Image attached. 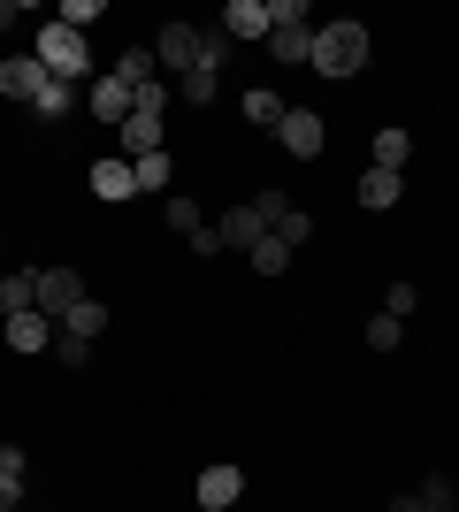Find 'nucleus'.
<instances>
[{"instance_id":"obj_1","label":"nucleus","mask_w":459,"mask_h":512,"mask_svg":"<svg viewBox=\"0 0 459 512\" xmlns=\"http://www.w3.org/2000/svg\"><path fill=\"white\" fill-rule=\"evenodd\" d=\"M368 54H375L368 23H360V16H337V23H314V54H306V62L322 69L329 85H352V77L368 69Z\"/></svg>"},{"instance_id":"obj_2","label":"nucleus","mask_w":459,"mask_h":512,"mask_svg":"<svg viewBox=\"0 0 459 512\" xmlns=\"http://www.w3.org/2000/svg\"><path fill=\"white\" fill-rule=\"evenodd\" d=\"M39 69H46V77H62V85H92V77H100L85 31H69V23H39Z\"/></svg>"},{"instance_id":"obj_3","label":"nucleus","mask_w":459,"mask_h":512,"mask_svg":"<svg viewBox=\"0 0 459 512\" xmlns=\"http://www.w3.org/2000/svg\"><path fill=\"white\" fill-rule=\"evenodd\" d=\"M268 54L284 69L314 54V8L306 0H268Z\"/></svg>"},{"instance_id":"obj_4","label":"nucleus","mask_w":459,"mask_h":512,"mask_svg":"<svg viewBox=\"0 0 459 512\" xmlns=\"http://www.w3.org/2000/svg\"><path fill=\"white\" fill-rule=\"evenodd\" d=\"M85 299H92V291H85V276H77V268H39V314H46V321H69Z\"/></svg>"},{"instance_id":"obj_5","label":"nucleus","mask_w":459,"mask_h":512,"mask_svg":"<svg viewBox=\"0 0 459 512\" xmlns=\"http://www.w3.org/2000/svg\"><path fill=\"white\" fill-rule=\"evenodd\" d=\"M153 62L169 69V77H192V69H199V23H161V39H153Z\"/></svg>"},{"instance_id":"obj_6","label":"nucleus","mask_w":459,"mask_h":512,"mask_svg":"<svg viewBox=\"0 0 459 512\" xmlns=\"http://www.w3.org/2000/svg\"><path fill=\"white\" fill-rule=\"evenodd\" d=\"M322 115H314V107H284V123H276V146L291 153V161H314V153H322Z\"/></svg>"},{"instance_id":"obj_7","label":"nucleus","mask_w":459,"mask_h":512,"mask_svg":"<svg viewBox=\"0 0 459 512\" xmlns=\"http://www.w3.org/2000/svg\"><path fill=\"white\" fill-rule=\"evenodd\" d=\"M131 100H138V92L123 85L115 69H108V77H92V85H85V107H92V115H100V123H108V130H123V123H131Z\"/></svg>"},{"instance_id":"obj_8","label":"nucleus","mask_w":459,"mask_h":512,"mask_svg":"<svg viewBox=\"0 0 459 512\" xmlns=\"http://www.w3.org/2000/svg\"><path fill=\"white\" fill-rule=\"evenodd\" d=\"M54 85L39 69V54H16V62H0V100H23V107H39V92Z\"/></svg>"},{"instance_id":"obj_9","label":"nucleus","mask_w":459,"mask_h":512,"mask_svg":"<svg viewBox=\"0 0 459 512\" xmlns=\"http://www.w3.org/2000/svg\"><path fill=\"white\" fill-rule=\"evenodd\" d=\"M0 337H8V352H46V344L62 337V321H46L39 306H31V314H8V321H0Z\"/></svg>"},{"instance_id":"obj_10","label":"nucleus","mask_w":459,"mask_h":512,"mask_svg":"<svg viewBox=\"0 0 459 512\" xmlns=\"http://www.w3.org/2000/svg\"><path fill=\"white\" fill-rule=\"evenodd\" d=\"M199 512H230V505H238V497H245V474L238 467H230V459H222V467H207V474H199Z\"/></svg>"},{"instance_id":"obj_11","label":"nucleus","mask_w":459,"mask_h":512,"mask_svg":"<svg viewBox=\"0 0 459 512\" xmlns=\"http://www.w3.org/2000/svg\"><path fill=\"white\" fill-rule=\"evenodd\" d=\"M215 237H222V253H253V245L268 237V222H261V207H230L215 222Z\"/></svg>"},{"instance_id":"obj_12","label":"nucleus","mask_w":459,"mask_h":512,"mask_svg":"<svg viewBox=\"0 0 459 512\" xmlns=\"http://www.w3.org/2000/svg\"><path fill=\"white\" fill-rule=\"evenodd\" d=\"M85 184H92V199H138V176H131V161H123V153H100Z\"/></svg>"},{"instance_id":"obj_13","label":"nucleus","mask_w":459,"mask_h":512,"mask_svg":"<svg viewBox=\"0 0 459 512\" xmlns=\"http://www.w3.org/2000/svg\"><path fill=\"white\" fill-rule=\"evenodd\" d=\"M406 161H414V138H406L398 123H383V130L368 138V169H391V176H406Z\"/></svg>"},{"instance_id":"obj_14","label":"nucleus","mask_w":459,"mask_h":512,"mask_svg":"<svg viewBox=\"0 0 459 512\" xmlns=\"http://www.w3.org/2000/svg\"><path fill=\"white\" fill-rule=\"evenodd\" d=\"M115 153H123V161H138V153H161V115H138V107H131V123L115 130Z\"/></svg>"},{"instance_id":"obj_15","label":"nucleus","mask_w":459,"mask_h":512,"mask_svg":"<svg viewBox=\"0 0 459 512\" xmlns=\"http://www.w3.org/2000/svg\"><path fill=\"white\" fill-rule=\"evenodd\" d=\"M222 31H230V46L268 39V0H230V8H222Z\"/></svg>"},{"instance_id":"obj_16","label":"nucleus","mask_w":459,"mask_h":512,"mask_svg":"<svg viewBox=\"0 0 459 512\" xmlns=\"http://www.w3.org/2000/svg\"><path fill=\"white\" fill-rule=\"evenodd\" d=\"M31 306H39V268H8V276H0V321L31 314Z\"/></svg>"},{"instance_id":"obj_17","label":"nucleus","mask_w":459,"mask_h":512,"mask_svg":"<svg viewBox=\"0 0 459 512\" xmlns=\"http://www.w3.org/2000/svg\"><path fill=\"white\" fill-rule=\"evenodd\" d=\"M398 192H406V176H391V169H368V176H360V207H368V214H391Z\"/></svg>"},{"instance_id":"obj_18","label":"nucleus","mask_w":459,"mask_h":512,"mask_svg":"<svg viewBox=\"0 0 459 512\" xmlns=\"http://www.w3.org/2000/svg\"><path fill=\"white\" fill-rule=\"evenodd\" d=\"M131 176H138V199H169V146H161V153H138Z\"/></svg>"},{"instance_id":"obj_19","label":"nucleus","mask_w":459,"mask_h":512,"mask_svg":"<svg viewBox=\"0 0 459 512\" xmlns=\"http://www.w3.org/2000/svg\"><path fill=\"white\" fill-rule=\"evenodd\" d=\"M115 77H123V85H153V77H161V62H153V46H123V54H115Z\"/></svg>"},{"instance_id":"obj_20","label":"nucleus","mask_w":459,"mask_h":512,"mask_svg":"<svg viewBox=\"0 0 459 512\" xmlns=\"http://www.w3.org/2000/svg\"><path fill=\"white\" fill-rule=\"evenodd\" d=\"M161 222H169L176 237H199V230H207V214H199V199H184V192H169V199H161Z\"/></svg>"},{"instance_id":"obj_21","label":"nucleus","mask_w":459,"mask_h":512,"mask_svg":"<svg viewBox=\"0 0 459 512\" xmlns=\"http://www.w3.org/2000/svg\"><path fill=\"white\" fill-rule=\"evenodd\" d=\"M245 123H253V130H276V123H284V92L253 85V92H245Z\"/></svg>"},{"instance_id":"obj_22","label":"nucleus","mask_w":459,"mask_h":512,"mask_svg":"<svg viewBox=\"0 0 459 512\" xmlns=\"http://www.w3.org/2000/svg\"><path fill=\"white\" fill-rule=\"evenodd\" d=\"M77 100H85V85H62V77H54V85L39 92V123H62V115H77Z\"/></svg>"},{"instance_id":"obj_23","label":"nucleus","mask_w":459,"mask_h":512,"mask_svg":"<svg viewBox=\"0 0 459 512\" xmlns=\"http://www.w3.org/2000/svg\"><path fill=\"white\" fill-rule=\"evenodd\" d=\"M360 337H368V352H398V344H406V321H398V314H368V321H360Z\"/></svg>"},{"instance_id":"obj_24","label":"nucleus","mask_w":459,"mask_h":512,"mask_svg":"<svg viewBox=\"0 0 459 512\" xmlns=\"http://www.w3.org/2000/svg\"><path fill=\"white\" fill-rule=\"evenodd\" d=\"M245 260H253V276H284V268H291V245H284V237H261Z\"/></svg>"},{"instance_id":"obj_25","label":"nucleus","mask_w":459,"mask_h":512,"mask_svg":"<svg viewBox=\"0 0 459 512\" xmlns=\"http://www.w3.org/2000/svg\"><path fill=\"white\" fill-rule=\"evenodd\" d=\"M100 329H108V306H100V299H85V306H77V314L62 321V337H85V344L100 337Z\"/></svg>"},{"instance_id":"obj_26","label":"nucleus","mask_w":459,"mask_h":512,"mask_svg":"<svg viewBox=\"0 0 459 512\" xmlns=\"http://www.w3.org/2000/svg\"><path fill=\"white\" fill-rule=\"evenodd\" d=\"M176 92H184L192 107H207V100L222 92V69H192V77H176Z\"/></svg>"},{"instance_id":"obj_27","label":"nucleus","mask_w":459,"mask_h":512,"mask_svg":"<svg viewBox=\"0 0 459 512\" xmlns=\"http://www.w3.org/2000/svg\"><path fill=\"white\" fill-rule=\"evenodd\" d=\"M268 237H284L291 253H299L306 237H314V214H306V207H291V214H284V222H276V230H268Z\"/></svg>"},{"instance_id":"obj_28","label":"nucleus","mask_w":459,"mask_h":512,"mask_svg":"<svg viewBox=\"0 0 459 512\" xmlns=\"http://www.w3.org/2000/svg\"><path fill=\"white\" fill-rule=\"evenodd\" d=\"M54 23H69V31H85V23H100V0H62V8H54Z\"/></svg>"},{"instance_id":"obj_29","label":"nucleus","mask_w":459,"mask_h":512,"mask_svg":"<svg viewBox=\"0 0 459 512\" xmlns=\"http://www.w3.org/2000/svg\"><path fill=\"white\" fill-rule=\"evenodd\" d=\"M222 54H230V31H222V23L199 31V69H222Z\"/></svg>"},{"instance_id":"obj_30","label":"nucleus","mask_w":459,"mask_h":512,"mask_svg":"<svg viewBox=\"0 0 459 512\" xmlns=\"http://www.w3.org/2000/svg\"><path fill=\"white\" fill-rule=\"evenodd\" d=\"M138 115H169V77H153V85H138Z\"/></svg>"},{"instance_id":"obj_31","label":"nucleus","mask_w":459,"mask_h":512,"mask_svg":"<svg viewBox=\"0 0 459 512\" xmlns=\"http://www.w3.org/2000/svg\"><path fill=\"white\" fill-rule=\"evenodd\" d=\"M414 306H421V291H414V283H391V291H383V314H398V321H406Z\"/></svg>"},{"instance_id":"obj_32","label":"nucleus","mask_w":459,"mask_h":512,"mask_svg":"<svg viewBox=\"0 0 459 512\" xmlns=\"http://www.w3.org/2000/svg\"><path fill=\"white\" fill-rule=\"evenodd\" d=\"M0 474H8V482H31V451H23V444H0Z\"/></svg>"},{"instance_id":"obj_33","label":"nucleus","mask_w":459,"mask_h":512,"mask_svg":"<svg viewBox=\"0 0 459 512\" xmlns=\"http://www.w3.org/2000/svg\"><path fill=\"white\" fill-rule=\"evenodd\" d=\"M421 505H429V512H444V505H459V497H452V482H444V474H429V482H421Z\"/></svg>"},{"instance_id":"obj_34","label":"nucleus","mask_w":459,"mask_h":512,"mask_svg":"<svg viewBox=\"0 0 459 512\" xmlns=\"http://www.w3.org/2000/svg\"><path fill=\"white\" fill-rule=\"evenodd\" d=\"M54 360H62V367H85L92 344H85V337H54Z\"/></svg>"},{"instance_id":"obj_35","label":"nucleus","mask_w":459,"mask_h":512,"mask_svg":"<svg viewBox=\"0 0 459 512\" xmlns=\"http://www.w3.org/2000/svg\"><path fill=\"white\" fill-rule=\"evenodd\" d=\"M253 207H261V222H268V230H276V222H284V214H291V192H261V199H253Z\"/></svg>"},{"instance_id":"obj_36","label":"nucleus","mask_w":459,"mask_h":512,"mask_svg":"<svg viewBox=\"0 0 459 512\" xmlns=\"http://www.w3.org/2000/svg\"><path fill=\"white\" fill-rule=\"evenodd\" d=\"M0 512H23V482H8V474H0Z\"/></svg>"},{"instance_id":"obj_37","label":"nucleus","mask_w":459,"mask_h":512,"mask_svg":"<svg viewBox=\"0 0 459 512\" xmlns=\"http://www.w3.org/2000/svg\"><path fill=\"white\" fill-rule=\"evenodd\" d=\"M391 512H429V505H421V497L406 490V497H391Z\"/></svg>"},{"instance_id":"obj_38","label":"nucleus","mask_w":459,"mask_h":512,"mask_svg":"<svg viewBox=\"0 0 459 512\" xmlns=\"http://www.w3.org/2000/svg\"><path fill=\"white\" fill-rule=\"evenodd\" d=\"M16 16H23V0H0V31H8Z\"/></svg>"},{"instance_id":"obj_39","label":"nucleus","mask_w":459,"mask_h":512,"mask_svg":"<svg viewBox=\"0 0 459 512\" xmlns=\"http://www.w3.org/2000/svg\"><path fill=\"white\" fill-rule=\"evenodd\" d=\"M444 512H459V505H444Z\"/></svg>"}]
</instances>
